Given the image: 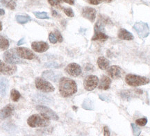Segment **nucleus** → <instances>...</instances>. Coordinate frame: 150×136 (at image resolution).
Segmentation results:
<instances>
[{
  "mask_svg": "<svg viewBox=\"0 0 150 136\" xmlns=\"http://www.w3.org/2000/svg\"><path fill=\"white\" fill-rule=\"evenodd\" d=\"M59 92L63 97H69L77 92V85L74 80L62 77L59 81Z\"/></svg>",
  "mask_w": 150,
  "mask_h": 136,
  "instance_id": "obj_1",
  "label": "nucleus"
},
{
  "mask_svg": "<svg viewBox=\"0 0 150 136\" xmlns=\"http://www.w3.org/2000/svg\"><path fill=\"white\" fill-rule=\"evenodd\" d=\"M27 124L30 127H46L50 124V120L42 113L31 115L27 120Z\"/></svg>",
  "mask_w": 150,
  "mask_h": 136,
  "instance_id": "obj_2",
  "label": "nucleus"
},
{
  "mask_svg": "<svg viewBox=\"0 0 150 136\" xmlns=\"http://www.w3.org/2000/svg\"><path fill=\"white\" fill-rule=\"evenodd\" d=\"M125 81L130 86L137 87L147 85L149 83V79L145 76H138L136 74H129L125 77Z\"/></svg>",
  "mask_w": 150,
  "mask_h": 136,
  "instance_id": "obj_3",
  "label": "nucleus"
},
{
  "mask_svg": "<svg viewBox=\"0 0 150 136\" xmlns=\"http://www.w3.org/2000/svg\"><path fill=\"white\" fill-rule=\"evenodd\" d=\"M3 58L6 63L12 65L20 64V63H25L18 55L15 49H12L5 51L3 55Z\"/></svg>",
  "mask_w": 150,
  "mask_h": 136,
  "instance_id": "obj_4",
  "label": "nucleus"
},
{
  "mask_svg": "<svg viewBox=\"0 0 150 136\" xmlns=\"http://www.w3.org/2000/svg\"><path fill=\"white\" fill-rule=\"evenodd\" d=\"M35 83L38 90L42 91L43 92H52L55 90V88L52 83L42 78H36Z\"/></svg>",
  "mask_w": 150,
  "mask_h": 136,
  "instance_id": "obj_5",
  "label": "nucleus"
},
{
  "mask_svg": "<svg viewBox=\"0 0 150 136\" xmlns=\"http://www.w3.org/2000/svg\"><path fill=\"white\" fill-rule=\"evenodd\" d=\"M99 79L97 76L89 75L83 81V87L86 90L93 91L98 86Z\"/></svg>",
  "mask_w": 150,
  "mask_h": 136,
  "instance_id": "obj_6",
  "label": "nucleus"
},
{
  "mask_svg": "<svg viewBox=\"0 0 150 136\" xmlns=\"http://www.w3.org/2000/svg\"><path fill=\"white\" fill-rule=\"evenodd\" d=\"M134 29L138 33V35L142 38H146L150 33L149 28L148 27L147 24L145 23V22H137L134 25Z\"/></svg>",
  "mask_w": 150,
  "mask_h": 136,
  "instance_id": "obj_7",
  "label": "nucleus"
},
{
  "mask_svg": "<svg viewBox=\"0 0 150 136\" xmlns=\"http://www.w3.org/2000/svg\"><path fill=\"white\" fill-rule=\"evenodd\" d=\"M17 72V67L15 65L3 62L0 60V74L13 75Z\"/></svg>",
  "mask_w": 150,
  "mask_h": 136,
  "instance_id": "obj_8",
  "label": "nucleus"
},
{
  "mask_svg": "<svg viewBox=\"0 0 150 136\" xmlns=\"http://www.w3.org/2000/svg\"><path fill=\"white\" fill-rule=\"evenodd\" d=\"M106 73L112 79H119L122 77L125 72L120 66H112L107 68Z\"/></svg>",
  "mask_w": 150,
  "mask_h": 136,
  "instance_id": "obj_9",
  "label": "nucleus"
},
{
  "mask_svg": "<svg viewBox=\"0 0 150 136\" xmlns=\"http://www.w3.org/2000/svg\"><path fill=\"white\" fill-rule=\"evenodd\" d=\"M16 49V53L18 54V55L20 56L21 58L24 59H27V60H33V59L35 58V55L34 53L30 50L29 49L26 47H17Z\"/></svg>",
  "mask_w": 150,
  "mask_h": 136,
  "instance_id": "obj_10",
  "label": "nucleus"
},
{
  "mask_svg": "<svg viewBox=\"0 0 150 136\" xmlns=\"http://www.w3.org/2000/svg\"><path fill=\"white\" fill-rule=\"evenodd\" d=\"M37 111H38L40 113H42L43 115H45L46 117H47L50 120H53L55 121L59 120V117L58 116L57 114L52 111L51 109L45 106H36Z\"/></svg>",
  "mask_w": 150,
  "mask_h": 136,
  "instance_id": "obj_11",
  "label": "nucleus"
},
{
  "mask_svg": "<svg viewBox=\"0 0 150 136\" xmlns=\"http://www.w3.org/2000/svg\"><path fill=\"white\" fill-rule=\"evenodd\" d=\"M65 71L66 72V73L68 74L71 76H73V77L79 76L82 72L81 66L79 64H77V63H72L67 65L65 69Z\"/></svg>",
  "mask_w": 150,
  "mask_h": 136,
  "instance_id": "obj_12",
  "label": "nucleus"
},
{
  "mask_svg": "<svg viewBox=\"0 0 150 136\" xmlns=\"http://www.w3.org/2000/svg\"><path fill=\"white\" fill-rule=\"evenodd\" d=\"M96 13V10L95 8H91V7H84L81 11L82 16L86 19L90 20L91 22H93L95 20Z\"/></svg>",
  "mask_w": 150,
  "mask_h": 136,
  "instance_id": "obj_13",
  "label": "nucleus"
},
{
  "mask_svg": "<svg viewBox=\"0 0 150 136\" xmlns=\"http://www.w3.org/2000/svg\"><path fill=\"white\" fill-rule=\"evenodd\" d=\"M31 47L34 51L38 53H43L49 49V44L43 41H35L31 43Z\"/></svg>",
  "mask_w": 150,
  "mask_h": 136,
  "instance_id": "obj_14",
  "label": "nucleus"
},
{
  "mask_svg": "<svg viewBox=\"0 0 150 136\" xmlns=\"http://www.w3.org/2000/svg\"><path fill=\"white\" fill-rule=\"evenodd\" d=\"M14 111V106L12 104H8L0 110V119H6L11 117L13 114Z\"/></svg>",
  "mask_w": 150,
  "mask_h": 136,
  "instance_id": "obj_15",
  "label": "nucleus"
},
{
  "mask_svg": "<svg viewBox=\"0 0 150 136\" xmlns=\"http://www.w3.org/2000/svg\"><path fill=\"white\" fill-rule=\"evenodd\" d=\"M42 76L45 79L56 82L59 79L60 76H61V74L56 73V72H54L52 70H45L42 73Z\"/></svg>",
  "mask_w": 150,
  "mask_h": 136,
  "instance_id": "obj_16",
  "label": "nucleus"
},
{
  "mask_svg": "<svg viewBox=\"0 0 150 136\" xmlns=\"http://www.w3.org/2000/svg\"><path fill=\"white\" fill-rule=\"evenodd\" d=\"M111 79L106 76H102L98 84V88L99 90H107L110 87Z\"/></svg>",
  "mask_w": 150,
  "mask_h": 136,
  "instance_id": "obj_17",
  "label": "nucleus"
},
{
  "mask_svg": "<svg viewBox=\"0 0 150 136\" xmlns=\"http://www.w3.org/2000/svg\"><path fill=\"white\" fill-rule=\"evenodd\" d=\"M8 88V81L6 78L0 76V94L2 97L6 95Z\"/></svg>",
  "mask_w": 150,
  "mask_h": 136,
  "instance_id": "obj_18",
  "label": "nucleus"
},
{
  "mask_svg": "<svg viewBox=\"0 0 150 136\" xmlns=\"http://www.w3.org/2000/svg\"><path fill=\"white\" fill-rule=\"evenodd\" d=\"M118 38L121 40H134V37L132 35V33L129 32L125 29H120L117 34Z\"/></svg>",
  "mask_w": 150,
  "mask_h": 136,
  "instance_id": "obj_19",
  "label": "nucleus"
},
{
  "mask_svg": "<svg viewBox=\"0 0 150 136\" xmlns=\"http://www.w3.org/2000/svg\"><path fill=\"white\" fill-rule=\"evenodd\" d=\"M97 64H98L99 68L101 69V70H106L109 66V61L104 56H100L97 59Z\"/></svg>",
  "mask_w": 150,
  "mask_h": 136,
  "instance_id": "obj_20",
  "label": "nucleus"
},
{
  "mask_svg": "<svg viewBox=\"0 0 150 136\" xmlns=\"http://www.w3.org/2000/svg\"><path fill=\"white\" fill-rule=\"evenodd\" d=\"M108 38V36L104 32L102 31H95V34L92 38V40H99V41H106Z\"/></svg>",
  "mask_w": 150,
  "mask_h": 136,
  "instance_id": "obj_21",
  "label": "nucleus"
},
{
  "mask_svg": "<svg viewBox=\"0 0 150 136\" xmlns=\"http://www.w3.org/2000/svg\"><path fill=\"white\" fill-rule=\"evenodd\" d=\"M16 1L17 0H1V3L6 8L14 10L16 8Z\"/></svg>",
  "mask_w": 150,
  "mask_h": 136,
  "instance_id": "obj_22",
  "label": "nucleus"
},
{
  "mask_svg": "<svg viewBox=\"0 0 150 136\" xmlns=\"http://www.w3.org/2000/svg\"><path fill=\"white\" fill-rule=\"evenodd\" d=\"M9 47V42L6 38L0 35V49L1 50H6Z\"/></svg>",
  "mask_w": 150,
  "mask_h": 136,
  "instance_id": "obj_23",
  "label": "nucleus"
},
{
  "mask_svg": "<svg viewBox=\"0 0 150 136\" xmlns=\"http://www.w3.org/2000/svg\"><path fill=\"white\" fill-rule=\"evenodd\" d=\"M16 19L18 23L21 24V25H24L27 24L31 20V18L28 16H16Z\"/></svg>",
  "mask_w": 150,
  "mask_h": 136,
  "instance_id": "obj_24",
  "label": "nucleus"
},
{
  "mask_svg": "<svg viewBox=\"0 0 150 136\" xmlns=\"http://www.w3.org/2000/svg\"><path fill=\"white\" fill-rule=\"evenodd\" d=\"M35 98H36V101L43 102V103H50V101H52V99L49 97L47 95H43L41 94H38L35 96Z\"/></svg>",
  "mask_w": 150,
  "mask_h": 136,
  "instance_id": "obj_25",
  "label": "nucleus"
},
{
  "mask_svg": "<svg viewBox=\"0 0 150 136\" xmlns=\"http://www.w3.org/2000/svg\"><path fill=\"white\" fill-rule=\"evenodd\" d=\"M20 97H21V94H20L18 90H16V89H13L11 91V98L13 101L15 102H18L20 100Z\"/></svg>",
  "mask_w": 150,
  "mask_h": 136,
  "instance_id": "obj_26",
  "label": "nucleus"
},
{
  "mask_svg": "<svg viewBox=\"0 0 150 136\" xmlns=\"http://www.w3.org/2000/svg\"><path fill=\"white\" fill-rule=\"evenodd\" d=\"M98 20L102 22L104 25H111L112 24V22H111V20H110V18L107 16H104V15H99Z\"/></svg>",
  "mask_w": 150,
  "mask_h": 136,
  "instance_id": "obj_27",
  "label": "nucleus"
},
{
  "mask_svg": "<svg viewBox=\"0 0 150 136\" xmlns=\"http://www.w3.org/2000/svg\"><path fill=\"white\" fill-rule=\"evenodd\" d=\"M33 14L39 19H49V16L46 12H34Z\"/></svg>",
  "mask_w": 150,
  "mask_h": 136,
  "instance_id": "obj_28",
  "label": "nucleus"
},
{
  "mask_svg": "<svg viewBox=\"0 0 150 136\" xmlns=\"http://www.w3.org/2000/svg\"><path fill=\"white\" fill-rule=\"evenodd\" d=\"M131 127L133 129V133H134V136H138L141 133V129L137 126V124H134V123H131Z\"/></svg>",
  "mask_w": 150,
  "mask_h": 136,
  "instance_id": "obj_29",
  "label": "nucleus"
},
{
  "mask_svg": "<svg viewBox=\"0 0 150 136\" xmlns=\"http://www.w3.org/2000/svg\"><path fill=\"white\" fill-rule=\"evenodd\" d=\"M136 124L137 125L140 126H144L147 124V119L146 117H142V118L138 119L136 120Z\"/></svg>",
  "mask_w": 150,
  "mask_h": 136,
  "instance_id": "obj_30",
  "label": "nucleus"
},
{
  "mask_svg": "<svg viewBox=\"0 0 150 136\" xmlns=\"http://www.w3.org/2000/svg\"><path fill=\"white\" fill-rule=\"evenodd\" d=\"M63 12H64L65 14L68 17L72 18V17L74 16V11H72V9L71 8H63Z\"/></svg>",
  "mask_w": 150,
  "mask_h": 136,
  "instance_id": "obj_31",
  "label": "nucleus"
},
{
  "mask_svg": "<svg viewBox=\"0 0 150 136\" xmlns=\"http://www.w3.org/2000/svg\"><path fill=\"white\" fill-rule=\"evenodd\" d=\"M48 2L52 6H59L62 3V0H48Z\"/></svg>",
  "mask_w": 150,
  "mask_h": 136,
  "instance_id": "obj_32",
  "label": "nucleus"
},
{
  "mask_svg": "<svg viewBox=\"0 0 150 136\" xmlns=\"http://www.w3.org/2000/svg\"><path fill=\"white\" fill-rule=\"evenodd\" d=\"M49 40H50V42L52 44H56L58 42L57 38H56L55 34L54 33H50L49 35Z\"/></svg>",
  "mask_w": 150,
  "mask_h": 136,
  "instance_id": "obj_33",
  "label": "nucleus"
},
{
  "mask_svg": "<svg viewBox=\"0 0 150 136\" xmlns=\"http://www.w3.org/2000/svg\"><path fill=\"white\" fill-rule=\"evenodd\" d=\"M87 1L92 5H98L99 4L104 2L105 0H87Z\"/></svg>",
  "mask_w": 150,
  "mask_h": 136,
  "instance_id": "obj_34",
  "label": "nucleus"
},
{
  "mask_svg": "<svg viewBox=\"0 0 150 136\" xmlns=\"http://www.w3.org/2000/svg\"><path fill=\"white\" fill-rule=\"evenodd\" d=\"M54 34H55L56 38H57V40L60 42H62V41H63V37H62L61 33H60L58 30H55V31H54Z\"/></svg>",
  "mask_w": 150,
  "mask_h": 136,
  "instance_id": "obj_35",
  "label": "nucleus"
},
{
  "mask_svg": "<svg viewBox=\"0 0 150 136\" xmlns=\"http://www.w3.org/2000/svg\"><path fill=\"white\" fill-rule=\"evenodd\" d=\"M45 67H47V68H57L60 66L59 65L57 64L56 63H48L45 65Z\"/></svg>",
  "mask_w": 150,
  "mask_h": 136,
  "instance_id": "obj_36",
  "label": "nucleus"
},
{
  "mask_svg": "<svg viewBox=\"0 0 150 136\" xmlns=\"http://www.w3.org/2000/svg\"><path fill=\"white\" fill-rule=\"evenodd\" d=\"M110 132L108 126H104V136H110Z\"/></svg>",
  "mask_w": 150,
  "mask_h": 136,
  "instance_id": "obj_37",
  "label": "nucleus"
},
{
  "mask_svg": "<svg viewBox=\"0 0 150 136\" xmlns=\"http://www.w3.org/2000/svg\"><path fill=\"white\" fill-rule=\"evenodd\" d=\"M65 2L68 4L70 5H74V0H63Z\"/></svg>",
  "mask_w": 150,
  "mask_h": 136,
  "instance_id": "obj_38",
  "label": "nucleus"
},
{
  "mask_svg": "<svg viewBox=\"0 0 150 136\" xmlns=\"http://www.w3.org/2000/svg\"><path fill=\"white\" fill-rule=\"evenodd\" d=\"M24 38H22L21 40H19V42H18V45H22V44H24Z\"/></svg>",
  "mask_w": 150,
  "mask_h": 136,
  "instance_id": "obj_39",
  "label": "nucleus"
},
{
  "mask_svg": "<svg viewBox=\"0 0 150 136\" xmlns=\"http://www.w3.org/2000/svg\"><path fill=\"white\" fill-rule=\"evenodd\" d=\"M135 92L138 93V94H142V91L141 90H138V89H136V90H135Z\"/></svg>",
  "mask_w": 150,
  "mask_h": 136,
  "instance_id": "obj_40",
  "label": "nucleus"
},
{
  "mask_svg": "<svg viewBox=\"0 0 150 136\" xmlns=\"http://www.w3.org/2000/svg\"><path fill=\"white\" fill-rule=\"evenodd\" d=\"M4 13H5L4 10H3V9L0 8V16H3V15H4Z\"/></svg>",
  "mask_w": 150,
  "mask_h": 136,
  "instance_id": "obj_41",
  "label": "nucleus"
},
{
  "mask_svg": "<svg viewBox=\"0 0 150 136\" xmlns=\"http://www.w3.org/2000/svg\"><path fill=\"white\" fill-rule=\"evenodd\" d=\"M52 15H53V16H54V17H56V16H58L57 13H56L55 11H52Z\"/></svg>",
  "mask_w": 150,
  "mask_h": 136,
  "instance_id": "obj_42",
  "label": "nucleus"
},
{
  "mask_svg": "<svg viewBox=\"0 0 150 136\" xmlns=\"http://www.w3.org/2000/svg\"><path fill=\"white\" fill-rule=\"evenodd\" d=\"M2 30V24H1V22L0 21V31Z\"/></svg>",
  "mask_w": 150,
  "mask_h": 136,
  "instance_id": "obj_43",
  "label": "nucleus"
},
{
  "mask_svg": "<svg viewBox=\"0 0 150 136\" xmlns=\"http://www.w3.org/2000/svg\"><path fill=\"white\" fill-rule=\"evenodd\" d=\"M113 0H105V2H111Z\"/></svg>",
  "mask_w": 150,
  "mask_h": 136,
  "instance_id": "obj_44",
  "label": "nucleus"
},
{
  "mask_svg": "<svg viewBox=\"0 0 150 136\" xmlns=\"http://www.w3.org/2000/svg\"><path fill=\"white\" fill-rule=\"evenodd\" d=\"M73 109H74L75 111H76V110L77 109V108H76V106H73Z\"/></svg>",
  "mask_w": 150,
  "mask_h": 136,
  "instance_id": "obj_45",
  "label": "nucleus"
}]
</instances>
